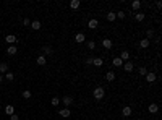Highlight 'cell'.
<instances>
[{"instance_id":"1","label":"cell","mask_w":162,"mask_h":120,"mask_svg":"<svg viewBox=\"0 0 162 120\" xmlns=\"http://www.w3.org/2000/svg\"><path fill=\"white\" fill-rule=\"evenodd\" d=\"M92 96H94V99H96V101H101L104 96H106V89H104L102 86L94 88V91H92Z\"/></svg>"},{"instance_id":"2","label":"cell","mask_w":162,"mask_h":120,"mask_svg":"<svg viewBox=\"0 0 162 120\" xmlns=\"http://www.w3.org/2000/svg\"><path fill=\"white\" fill-rule=\"evenodd\" d=\"M5 41L8 42V45H15V42L18 41V38H16L15 34H7L5 36Z\"/></svg>"},{"instance_id":"3","label":"cell","mask_w":162,"mask_h":120,"mask_svg":"<svg viewBox=\"0 0 162 120\" xmlns=\"http://www.w3.org/2000/svg\"><path fill=\"white\" fill-rule=\"evenodd\" d=\"M84 41H86V36H84L83 33H76L75 34V42L76 44H83Z\"/></svg>"},{"instance_id":"4","label":"cell","mask_w":162,"mask_h":120,"mask_svg":"<svg viewBox=\"0 0 162 120\" xmlns=\"http://www.w3.org/2000/svg\"><path fill=\"white\" fill-rule=\"evenodd\" d=\"M133 68H135V63L133 62H123V70H125L127 73H130V71H133Z\"/></svg>"},{"instance_id":"5","label":"cell","mask_w":162,"mask_h":120,"mask_svg":"<svg viewBox=\"0 0 162 120\" xmlns=\"http://www.w3.org/2000/svg\"><path fill=\"white\" fill-rule=\"evenodd\" d=\"M59 115H60V117H63V118H68V117L71 115V110H70L68 107H65V109H60V110H59Z\"/></svg>"},{"instance_id":"6","label":"cell","mask_w":162,"mask_h":120,"mask_svg":"<svg viewBox=\"0 0 162 120\" xmlns=\"http://www.w3.org/2000/svg\"><path fill=\"white\" fill-rule=\"evenodd\" d=\"M73 102H75V99H73L71 96H65V97L62 99V104H63V106H66V107H70Z\"/></svg>"},{"instance_id":"7","label":"cell","mask_w":162,"mask_h":120,"mask_svg":"<svg viewBox=\"0 0 162 120\" xmlns=\"http://www.w3.org/2000/svg\"><path fill=\"white\" fill-rule=\"evenodd\" d=\"M97 26H99V21L96 20V18H91V20L88 21V28H89V29H96Z\"/></svg>"},{"instance_id":"8","label":"cell","mask_w":162,"mask_h":120,"mask_svg":"<svg viewBox=\"0 0 162 120\" xmlns=\"http://www.w3.org/2000/svg\"><path fill=\"white\" fill-rule=\"evenodd\" d=\"M131 114H133V110H131L130 106H125V107L122 109V115L123 117H131Z\"/></svg>"},{"instance_id":"9","label":"cell","mask_w":162,"mask_h":120,"mask_svg":"<svg viewBox=\"0 0 162 120\" xmlns=\"http://www.w3.org/2000/svg\"><path fill=\"white\" fill-rule=\"evenodd\" d=\"M156 80H157L156 73H152V71H151V73H146V81H148V83H154Z\"/></svg>"},{"instance_id":"10","label":"cell","mask_w":162,"mask_h":120,"mask_svg":"<svg viewBox=\"0 0 162 120\" xmlns=\"http://www.w3.org/2000/svg\"><path fill=\"white\" fill-rule=\"evenodd\" d=\"M36 63H37V65H41V67H44L45 63H47V59H45V55H39V57L36 59Z\"/></svg>"},{"instance_id":"11","label":"cell","mask_w":162,"mask_h":120,"mask_svg":"<svg viewBox=\"0 0 162 120\" xmlns=\"http://www.w3.org/2000/svg\"><path fill=\"white\" fill-rule=\"evenodd\" d=\"M148 110H149V114H157V112H159V106H157V104H149V106H148Z\"/></svg>"},{"instance_id":"12","label":"cell","mask_w":162,"mask_h":120,"mask_svg":"<svg viewBox=\"0 0 162 120\" xmlns=\"http://www.w3.org/2000/svg\"><path fill=\"white\" fill-rule=\"evenodd\" d=\"M80 7H81L80 0H71V2H70V8H71V10H78Z\"/></svg>"},{"instance_id":"13","label":"cell","mask_w":162,"mask_h":120,"mask_svg":"<svg viewBox=\"0 0 162 120\" xmlns=\"http://www.w3.org/2000/svg\"><path fill=\"white\" fill-rule=\"evenodd\" d=\"M120 60H122V62H128V60H130V52H128V50H123V52L120 54Z\"/></svg>"},{"instance_id":"14","label":"cell","mask_w":162,"mask_h":120,"mask_svg":"<svg viewBox=\"0 0 162 120\" xmlns=\"http://www.w3.org/2000/svg\"><path fill=\"white\" fill-rule=\"evenodd\" d=\"M92 65H94V67H102V65H104V60H102L101 57H94Z\"/></svg>"},{"instance_id":"15","label":"cell","mask_w":162,"mask_h":120,"mask_svg":"<svg viewBox=\"0 0 162 120\" xmlns=\"http://www.w3.org/2000/svg\"><path fill=\"white\" fill-rule=\"evenodd\" d=\"M149 44H151L149 39H141V41H139V47H141V49H148Z\"/></svg>"},{"instance_id":"16","label":"cell","mask_w":162,"mask_h":120,"mask_svg":"<svg viewBox=\"0 0 162 120\" xmlns=\"http://www.w3.org/2000/svg\"><path fill=\"white\" fill-rule=\"evenodd\" d=\"M112 65L118 68V67H123V62L120 60V57H115V59H112Z\"/></svg>"},{"instance_id":"17","label":"cell","mask_w":162,"mask_h":120,"mask_svg":"<svg viewBox=\"0 0 162 120\" xmlns=\"http://www.w3.org/2000/svg\"><path fill=\"white\" fill-rule=\"evenodd\" d=\"M31 28H33L34 31H39L41 28H42V24H41V21H37V20H36V21H31Z\"/></svg>"},{"instance_id":"18","label":"cell","mask_w":162,"mask_h":120,"mask_svg":"<svg viewBox=\"0 0 162 120\" xmlns=\"http://www.w3.org/2000/svg\"><path fill=\"white\" fill-rule=\"evenodd\" d=\"M102 45H104V49H112L113 42H112V39H104V41H102Z\"/></svg>"},{"instance_id":"19","label":"cell","mask_w":162,"mask_h":120,"mask_svg":"<svg viewBox=\"0 0 162 120\" xmlns=\"http://www.w3.org/2000/svg\"><path fill=\"white\" fill-rule=\"evenodd\" d=\"M5 114H7V115H13V114H15V107H13L12 104H8V106L5 107Z\"/></svg>"},{"instance_id":"20","label":"cell","mask_w":162,"mask_h":120,"mask_svg":"<svg viewBox=\"0 0 162 120\" xmlns=\"http://www.w3.org/2000/svg\"><path fill=\"white\" fill-rule=\"evenodd\" d=\"M16 52H18L16 45H8V49H7V54H8V55H15Z\"/></svg>"},{"instance_id":"21","label":"cell","mask_w":162,"mask_h":120,"mask_svg":"<svg viewBox=\"0 0 162 120\" xmlns=\"http://www.w3.org/2000/svg\"><path fill=\"white\" fill-rule=\"evenodd\" d=\"M115 20H117V15L113 13V12H109V13H107V21L113 23V21H115Z\"/></svg>"},{"instance_id":"22","label":"cell","mask_w":162,"mask_h":120,"mask_svg":"<svg viewBox=\"0 0 162 120\" xmlns=\"http://www.w3.org/2000/svg\"><path fill=\"white\" fill-rule=\"evenodd\" d=\"M115 78H117V76H115V73H113V71H107V73H106V80H107V81H113Z\"/></svg>"},{"instance_id":"23","label":"cell","mask_w":162,"mask_h":120,"mask_svg":"<svg viewBox=\"0 0 162 120\" xmlns=\"http://www.w3.org/2000/svg\"><path fill=\"white\" fill-rule=\"evenodd\" d=\"M131 8H133V10H139V8H141V2H139V0H135V2H131Z\"/></svg>"},{"instance_id":"24","label":"cell","mask_w":162,"mask_h":120,"mask_svg":"<svg viewBox=\"0 0 162 120\" xmlns=\"http://www.w3.org/2000/svg\"><path fill=\"white\" fill-rule=\"evenodd\" d=\"M13 78H15V75L12 71H7L5 75H3V80H8V81H13Z\"/></svg>"},{"instance_id":"25","label":"cell","mask_w":162,"mask_h":120,"mask_svg":"<svg viewBox=\"0 0 162 120\" xmlns=\"http://www.w3.org/2000/svg\"><path fill=\"white\" fill-rule=\"evenodd\" d=\"M7 71H10V70H8V65H7V63H0V73H3V75H5Z\"/></svg>"},{"instance_id":"26","label":"cell","mask_w":162,"mask_h":120,"mask_svg":"<svg viewBox=\"0 0 162 120\" xmlns=\"http://www.w3.org/2000/svg\"><path fill=\"white\" fill-rule=\"evenodd\" d=\"M135 18H136V21H144L146 15H144V13H139V12H138V13L135 15Z\"/></svg>"},{"instance_id":"27","label":"cell","mask_w":162,"mask_h":120,"mask_svg":"<svg viewBox=\"0 0 162 120\" xmlns=\"http://www.w3.org/2000/svg\"><path fill=\"white\" fill-rule=\"evenodd\" d=\"M50 104H52L54 107H57V106L60 104V99H59V97H52V101H50Z\"/></svg>"},{"instance_id":"28","label":"cell","mask_w":162,"mask_h":120,"mask_svg":"<svg viewBox=\"0 0 162 120\" xmlns=\"http://www.w3.org/2000/svg\"><path fill=\"white\" fill-rule=\"evenodd\" d=\"M31 96H33V94H31V91H28V89H24V91H23V97H24V99H31Z\"/></svg>"},{"instance_id":"29","label":"cell","mask_w":162,"mask_h":120,"mask_svg":"<svg viewBox=\"0 0 162 120\" xmlns=\"http://www.w3.org/2000/svg\"><path fill=\"white\" fill-rule=\"evenodd\" d=\"M88 49L94 50V49H96V42H94V41H88Z\"/></svg>"},{"instance_id":"30","label":"cell","mask_w":162,"mask_h":120,"mask_svg":"<svg viewBox=\"0 0 162 120\" xmlns=\"http://www.w3.org/2000/svg\"><path fill=\"white\" fill-rule=\"evenodd\" d=\"M42 50H44V54H45V55H52V47H49V45H45Z\"/></svg>"},{"instance_id":"31","label":"cell","mask_w":162,"mask_h":120,"mask_svg":"<svg viewBox=\"0 0 162 120\" xmlns=\"http://www.w3.org/2000/svg\"><path fill=\"white\" fill-rule=\"evenodd\" d=\"M115 15H117V18H120V20H123V18H125V12H123V10H118Z\"/></svg>"},{"instance_id":"32","label":"cell","mask_w":162,"mask_h":120,"mask_svg":"<svg viewBox=\"0 0 162 120\" xmlns=\"http://www.w3.org/2000/svg\"><path fill=\"white\" fill-rule=\"evenodd\" d=\"M146 73H148V70H146L144 67H141V68H139V75H141V76H146Z\"/></svg>"},{"instance_id":"33","label":"cell","mask_w":162,"mask_h":120,"mask_svg":"<svg viewBox=\"0 0 162 120\" xmlns=\"http://www.w3.org/2000/svg\"><path fill=\"white\" fill-rule=\"evenodd\" d=\"M146 36H148V39H149V38H152V36H154V29H148Z\"/></svg>"},{"instance_id":"34","label":"cell","mask_w":162,"mask_h":120,"mask_svg":"<svg viewBox=\"0 0 162 120\" xmlns=\"http://www.w3.org/2000/svg\"><path fill=\"white\" fill-rule=\"evenodd\" d=\"M92 60H94V57H88L86 59V65H92Z\"/></svg>"},{"instance_id":"35","label":"cell","mask_w":162,"mask_h":120,"mask_svg":"<svg viewBox=\"0 0 162 120\" xmlns=\"http://www.w3.org/2000/svg\"><path fill=\"white\" fill-rule=\"evenodd\" d=\"M10 120H20V115H18V114H13V115H10Z\"/></svg>"},{"instance_id":"36","label":"cell","mask_w":162,"mask_h":120,"mask_svg":"<svg viewBox=\"0 0 162 120\" xmlns=\"http://www.w3.org/2000/svg\"><path fill=\"white\" fill-rule=\"evenodd\" d=\"M23 24H24V26H31V21L28 20V18H24V20H23Z\"/></svg>"},{"instance_id":"37","label":"cell","mask_w":162,"mask_h":120,"mask_svg":"<svg viewBox=\"0 0 162 120\" xmlns=\"http://www.w3.org/2000/svg\"><path fill=\"white\" fill-rule=\"evenodd\" d=\"M156 7H157V8H162V2H156Z\"/></svg>"},{"instance_id":"38","label":"cell","mask_w":162,"mask_h":120,"mask_svg":"<svg viewBox=\"0 0 162 120\" xmlns=\"http://www.w3.org/2000/svg\"><path fill=\"white\" fill-rule=\"evenodd\" d=\"M3 81V75H0V83H2Z\"/></svg>"},{"instance_id":"39","label":"cell","mask_w":162,"mask_h":120,"mask_svg":"<svg viewBox=\"0 0 162 120\" xmlns=\"http://www.w3.org/2000/svg\"><path fill=\"white\" fill-rule=\"evenodd\" d=\"M0 41H2V39H0Z\"/></svg>"}]
</instances>
